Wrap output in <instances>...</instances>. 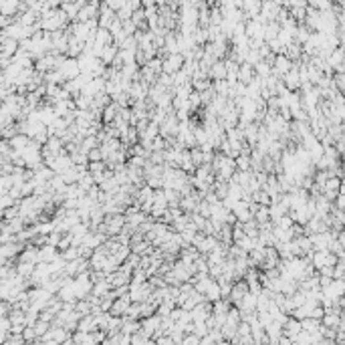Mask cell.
<instances>
[{
  "label": "cell",
  "mask_w": 345,
  "mask_h": 345,
  "mask_svg": "<svg viewBox=\"0 0 345 345\" xmlns=\"http://www.w3.org/2000/svg\"><path fill=\"white\" fill-rule=\"evenodd\" d=\"M71 287H73V293H75L77 299H85V297H87L91 293V289H93V281H91V276H89V271L73 276Z\"/></svg>",
  "instance_id": "obj_1"
},
{
  "label": "cell",
  "mask_w": 345,
  "mask_h": 345,
  "mask_svg": "<svg viewBox=\"0 0 345 345\" xmlns=\"http://www.w3.org/2000/svg\"><path fill=\"white\" fill-rule=\"evenodd\" d=\"M152 291H154V287H152V283L149 281H143V283H139V285H129V299L132 301H136V303H141V301H147L149 297H152Z\"/></svg>",
  "instance_id": "obj_2"
},
{
  "label": "cell",
  "mask_w": 345,
  "mask_h": 345,
  "mask_svg": "<svg viewBox=\"0 0 345 345\" xmlns=\"http://www.w3.org/2000/svg\"><path fill=\"white\" fill-rule=\"evenodd\" d=\"M182 65H184V57H182V53H170V55H166V57L162 59V73L172 75V73L180 71V69H182Z\"/></svg>",
  "instance_id": "obj_3"
},
{
  "label": "cell",
  "mask_w": 345,
  "mask_h": 345,
  "mask_svg": "<svg viewBox=\"0 0 345 345\" xmlns=\"http://www.w3.org/2000/svg\"><path fill=\"white\" fill-rule=\"evenodd\" d=\"M69 337H71V333H69L67 329L57 327V325H51V327L47 329V333L42 335L38 341H42V343H61V341H67Z\"/></svg>",
  "instance_id": "obj_4"
},
{
  "label": "cell",
  "mask_w": 345,
  "mask_h": 345,
  "mask_svg": "<svg viewBox=\"0 0 345 345\" xmlns=\"http://www.w3.org/2000/svg\"><path fill=\"white\" fill-rule=\"evenodd\" d=\"M160 321H162V317L158 315V313H154V315H149V317H143V319H139V331L145 335V337H149L152 339L154 337V333L158 331V327H160Z\"/></svg>",
  "instance_id": "obj_5"
},
{
  "label": "cell",
  "mask_w": 345,
  "mask_h": 345,
  "mask_svg": "<svg viewBox=\"0 0 345 345\" xmlns=\"http://www.w3.org/2000/svg\"><path fill=\"white\" fill-rule=\"evenodd\" d=\"M59 71L61 75L65 77V81H69V79H75L81 71H79V65H77V59L75 57H65V61L59 65Z\"/></svg>",
  "instance_id": "obj_6"
},
{
  "label": "cell",
  "mask_w": 345,
  "mask_h": 345,
  "mask_svg": "<svg viewBox=\"0 0 345 345\" xmlns=\"http://www.w3.org/2000/svg\"><path fill=\"white\" fill-rule=\"evenodd\" d=\"M293 67V61L285 55V53H278V55H275V61H273V75H276V77H283L289 69Z\"/></svg>",
  "instance_id": "obj_7"
},
{
  "label": "cell",
  "mask_w": 345,
  "mask_h": 345,
  "mask_svg": "<svg viewBox=\"0 0 345 345\" xmlns=\"http://www.w3.org/2000/svg\"><path fill=\"white\" fill-rule=\"evenodd\" d=\"M301 331H303V329H301V321L299 319H295L293 315H289L287 317V321L283 323V335H287L291 341L301 333Z\"/></svg>",
  "instance_id": "obj_8"
},
{
  "label": "cell",
  "mask_w": 345,
  "mask_h": 345,
  "mask_svg": "<svg viewBox=\"0 0 345 345\" xmlns=\"http://www.w3.org/2000/svg\"><path fill=\"white\" fill-rule=\"evenodd\" d=\"M132 303V299H129V295L125 293V295H119V297H115L113 299V303H111V307H109V311L107 313H111V315H117V317H121L123 313H125V309H127V305Z\"/></svg>",
  "instance_id": "obj_9"
},
{
  "label": "cell",
  "mask_w": 345,
  "mask_h": 345,
  "mask_svg": "<svg viewBox=\"0 0 345 345\" xmlns=\"http://www.w3.org/2000/svg\"><path fill=\"white\" fill-rule=\"evenodd\" d=\"M252 77H254V69H252V65H248L246 61H242V63L239 65V71H236V81L242 83V85H246V83H250V81H252Z\"/></svg>",
  "instance_id": "obj_10"
},
{
  "label": "cell",
  "mask_w": 345,
  "mask_h": 345,
  "mask_svg": "<svg viewBox=\"0 0 345 345\" xmlns=\"http://www.w3.org/2000/svg\"><path fill=\"white\" fill-rule=\"evenodd\" d=\"M218 242H220V241L216 239V236H212V234H204L202 242H200L196 248H198V252H200V254H204V256H206L208 252H212L214 248L218 246Z\"/></svg>",
  "instance_id": "obj_11"
},
{
  "label": "cell",
  "mask_w": 345,
  "mask_h": 345,
  "mask_svg": "<svg viewBox=\"0 0 345 345\" xmlns=\"http://www.w3.org/2000/svg\"><path fill=\"white\" fill-rule=\"evenodd\" d=\"M57 254H59V248L57 246L42 244V246H38V263H51Z\"/></svg>",
  "instance_id": "obj_12"
},
{
  "label": "cell",
  "mask_w": 345,
  "mask_h": 345,
  "mask_svg": "<svg viewBox=\"0 0 345 345\" xmlns=\"http://www.w3.org/2000/svg\"><path fill=\"white\" fill-rule=\"evenodd\" d=\"M117 111H119V105H117L115 101H111L109 105H105L103 109H101V121H103V125H105V123H111V121L115 119Z\"/></svg>",
  "instance_id": "obj_13"
},
{
  "label": "cell",
  "mask_w": 345,
  "mask_h": 345,
  "mask_svg": "<svg viewBox=\"0 0 345 345\" xmlns=\"http://www.w3.org/2000/svg\"><path fill=\"white\" fill-rule=\"evenodd\" d=\"M204 297H206V301H216V299H220L222 295H220V285H218V281L216 278H212V283L208 285V289L204 291Z\"/></svg>",
  "instance_id": "obj_14"
},
{
  "label": "cell",
  "mask_w": 345,
  "mask_h": 345,
  "mask_svg": "<svg viewBox=\"0 0 345 345\" xmlns=\"http://www.w3.org/2000/svg\"><path fill=\"white\" fill-rule=\"evenodd\" d=\"M239 309H250V311H256V295L246 291L244 297L241 299V303H239Z\"/></svg>",
  "instance_id": "obj_15"
},
{
  "label": "cell",
  "mask_w": 345,
  "mask_h": 345,
  "mask_svg": "<svg viewBox=\"0 0 345 345\" xmlns=\"http://www.w3.org/2000/svg\"><path fill=\"white\" fill-rule=\"evenodd\" d=\"M34 265H36V263H23V261H18V263L14 265V271H16L20 276L29 278V276L33 275V271H34Z\"/></svg>",
  "instance_id": "obj_16"
},
{
  "label": "cell",
  "mask_w": 345,
  "mask_h": 345,
  "mask_svg": "<svg viewBox=\"0 0 345 345\" xmlns=\"http://www.w3.org/2000/svg\"><path fill=\"white\" fill-rule=\"evenodd\" d=\"M10 145H12V149H14V152H18V149H23L29 141H31V138L29 136H25V134H16V136H12L10 139Z\"/></svg>",
  "instance_id": "obj_17"
},
{
  "label": "cell",
  "mask_w": 345,
  "mask_h": 345,
  "mask_svg": "<svg viewBox=\"0 0 345 345\" xmlns=\"http://www.w3.org/2000/svg\"><path fill=\"white\" fill-rule=\"evenodd\" d=\"M252 218L256 220V224L269 222V206H261V204H258V208L252 212Z\"/></svg>",
  "instance_id": "obj_18"
},
{
  "label": "cell",
  "mask_w": 345,
  "mask_h": 345,
  "mask_svg": "<svg viewBox=\"0 0 345 345\" xmlns=\"http://www.w3.org/2000/svg\"><path fill=\"white\" fill-rule=\"evenodd\" d=\"M250 198H252V202L261 204V206H269L271 204V196H269L265 190H256L254 194H250Z\"/></svg>",
  "instance_id": "obj_19"
},
{
  "label": "cell",
  "mask_w": 345,
  "mask_h": 345,
  "mask_svg": "<svg viewBox=\"0 0 345 345\" xmlns=\"http://www.w3.org/2000/svg\"><path fill=\"white\" fill-rule=\"evenodd\" d=\"M242 230H244L246 236H250V239H256V234H258V224H256V220L250 218V220L242 222Z\"/></svg>",
  "instance_id": "obj_20"
},
{
  "label": "cell",
  "mask_w": 345,
  "mask_h": 345,
  "mask_svg": "<svg viewBox=\"0 0 345 345\" xmlns=\"http://www.w3.org/2000/svg\"><path fill=\"white\" fill-rule=\"evenodd\" d=\"M61 252V256L65 258V261H75L77 256H81V252H79V246H75V244H71L69 248H65V250H59Z\"/></svg>",
  "instance_id": "obj_21"
},
{
  "label": "cell",
  "mask_w": 345,
  "mask_h": 345,
  "mask_svg": "<svg viewBox=\"0 0 345 345\" xmlns=\"http://www.w3.org/2000/svg\"><path fill=\"white\" fill-rule=\"evenodd\" d=\"M49 327H51V323H49V321H42V319H36V323L33 325V329H34V333H36V337H38V339L47 333V329H49Z\"/></svg>",
  "instance_id": "obj_22"
},
{
  "label": "cell",
  "mask_w": 345,
  "mask_h": 345,
  "mask_svg": "<svg viewBox=\"0 0 345 345\" xmlns=\"http://www.w3.org/2000/svg\"><path fill=\"white\" fill-rule=\"evenodd\" d=\"M188 152H190V160H192V164L198 168V166L202 164V149H200V145H194V147H190Z\"/></svg>",
  "instance_id": "obj_23"
},
{
  "label": "cell",
  "mask_w": 345,
  "mask_h": 345,
  "mask_svg": "<svg viewBox=\"0 0 345 345\" xmlns=\"http://www.w3.org/2000/svg\"><path fill=\"white\" fill-rule=\"evenodd\" d=\"M69 156H71V160H73V164H75V166H81V164H89V160H87V154H85V152H81V149H75V152H71Z\"/></svg>",
  "instance_id": "obj_24"
},
{
  "label": "cell",
  "mask_w": 345,
  "mask_h": 345,
  "mask_svg": "<svg viewBox=\"0 0 345 345\" xmlns=\"http://www.w3.org/2000/svg\"><path fill=\"white\" fill-rule=\"evenodd\" d=\"M234 164H236V170H250V156L239 154L234 158Z\"/></svg>",
  "instance_id": "obj_25"
},
{
  "label": "cell",
  "mask_w": 345,
  "mask_h": 345,
  "mask_svg": "<svg viewBox=\"0 0 345 345\" xmlns=\"http://www.w3.org/2000/svg\"><path fill=\"white\" fill-rule=\"evenodd\" d=\"M333 278H345V263H343V258H339V261L333 265Z\"/></svg>",
  "instance_id": "obj_26"
},
{
  "label": "cell",
  "mask_w": 345,
  "mask_h": 345,
  "mask_svg": "<svg viewBox=\"0 0 345 345\" xmlns=\"http://www.w3.org/2000/svg\"><path fill=\"white\" fill-rule=\"evenodd\" d=\"M145 184L152 188V190H160V188H164V180H162V176H152V178H145Z\"/></svg>",
  "instance_id": "obj_27"
},
{
  "label": "cell",
  "mask_w": 345,
  "mask_h": 345,
  "mask_svg": "<svg viewBox=\"0 0 345 345\" xmlns=\"http://www.w3.org/2000/svg\"><path fill=\"white\" fill-rule=\"evenodd\" d=\"M87 160H89V162H99V160H103L101 147H99V145H95V147L89 149V152H87Z\"/></svg>",
  "instance_id": "obj_28"
},
{
  "label": "cell",
  "mask_w": 345,
  "mask_h": 345,
  "mask_svg": "<svg viewBox=\"0 0 345 345\" xmlns=\"http://www.w3.org/2000/svg\"><path fill=\"white\" fill-rule=\"evenodd\" d=\"M198 214H202L204 218L210 216V204H208L206 200H200V204H198Z\"/></svg>",
  "instance_id": "obj_29"
},
{
  "label": "cell",
  "mask_w": 345,
  "mask_h": 345,
  "mask_svg": "<svg viewBox=\"0 0 345 345\" xmlns=\"http://www.w3.org/2000/svg\"><path fill=\"white\" fill-rule=\"evenodd\" d=\"M182 343H184V345H190V343H200V337H198L196 333H186V335H184V339H182Z\"/></svg>",
  "instance_id": "obj_30"
},
{
  "label": "cell",
  "mask_w": 345,
  "mask_h": 345,
  "mask_svg": "<svg viewBox=\"0 0 345 345\" xmlns=\"http://www.w3.org/2000/svg\"><path fill=\"white\" fill-rule=\"evenodd\" d=\"M198 2H202V0H188V4H198Z\"/></svg>",
  "instance_id": "obj_31"
}]
</instances>
